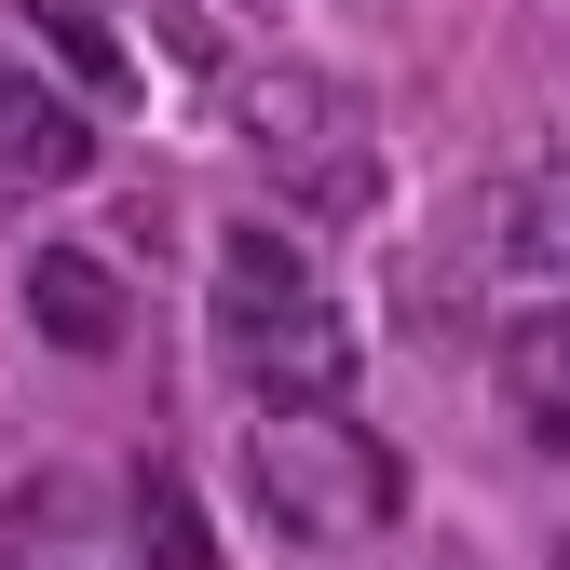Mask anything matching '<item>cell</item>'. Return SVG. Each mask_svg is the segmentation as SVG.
<instances>
[{"instance_id":"cell-1","label":"cell","mask_w":570,"mask_h":570,"mask_svg":"<svg viewBox=\"0 0 570 570\" xmlns=\"http://www.w3.org/2000/svg\"><path fill=\"white\" fill-rule=\"evenodd\" d=\"M245 489H258V517H272L285 543H313V557L394 543V517H407V475H394V449H381L353 407H258Z\"/></svg>"},{"instance_id":"cell-2","label":"cell","mask_w":570,"mask_h":570,"mask_svg":"<svg viewBox=\"0 0 570 570\" xmlns=\"http://www.w3.org/2000/svg\"><path fill=\"white\" fill-rule=\"evenodd\" d=\"M218 340H232L245 394H272V407H340L353 394V326L285 232H218Z\"/></svg>"},{"instance_id":"cell-3","label":"cell","mask_w":570,"mask_h":570,"mask_svg":"<svg viewBox=\"0 0 570 570\" xmlns=\"http://www.w3.org/2000/svg\"><path fill=\"white\" fill-rule=\"evenodd\" d=\"M96 177V122L55 109L28 68H0V190H82Z\"/></svg>"},{"instance_id":"cell-4","label":"cell","mask_w":570,"mask_h":570,"mask_svg":"<svg viewBox=\"0 0 570 570\" xmlns=\"http://www.w3.org/2000/svg\"><path fill=\"white\" fill-rule=\"evenodd\" d=\"M232 109H245V136H258V150H285V164L353 150V96L326 82V68H245V82H232Z\"/></svg>"},{"instance_id":"cell-5","label":"cell","mask_w":570,"mask_h":570,"mask_svg":"<svg viewBox=\"0 0 570 570\" xmlns=\"http://www.w3.org/2000/svg\"><path fill=\"white\" fill-rule=\"evenodd\" d=\"M489 381H503V421L530 449H570V313H517L503 353H489Z\"/></svg>"},{"instance_id":"cell-6","label":"cell","mask_w":570,"mask_h":570,"mask_svg":"<svg viewBox=\"0 0 570 570\" xmlns=\"http://www.w3.org/2000/svg\"><path fill=\"white\" fill-rule=\"evenodd\" d=\"M28 326H41L55 353H109V340H122V272L82 258V245H41V258H28Z\"/></svg>"},{"instance_id":"cell-7","label":"cell","mask_w":570,"mask_h":570,"mask_svg":"<svg viewBox=\"0 0 570 570\" xmlns=\"http://www.w3.org/2000/svg\"><path fill=\"white\" fill-rule=\"evenodd\" d=\"M489 245L517 258V285H570V164L503 177V204H489Z\"/></svg>"},{"instance_id":"cell-8","label":"cell","mask_w":570,"mask_h":570,"mask_svg":"<svg viewBox=\"0 0 570 570\" xmlns=\"http://www.w3.org/2000/svg\"><path fill=\"white\" fill-rule=\"evenodd\" d=\"M136 543H150V570H218V543H204L177 475H136Z\"/></svg>"},{"instance_id":"cell-9","label":"cell","mask_w":570,"mask_h":570,"mask_svg":"<svg viewBox=\"0 0 570 570\" xmlns=\"http://www.w3.org/2000/svg\"><path fill=\"white\" fill-rule=\"evenodd\" d=\"M28 14L68 41V68H82L96 96H136V68H122V41H109V14H82V0H28Z\"/></svg>"}]
</instances>
